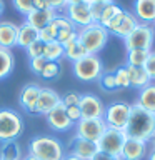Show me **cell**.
<instances>
[{"label":"cell","instance_id":"12","mask_svg":"<svg viewBox=\"0 0 155 160\" xmlns=\"http://www.w3.org/2000/svg\"><path fill=\"white\" fill-rule=\"evenodd\" d=\"M98 152V145L90 140H85L82 137H75L70 142V155L77 157L80 160H90L95 153Z\"/></svg>","mask_w":155,"mask_h":160},{"label":"cell","instance_id":"13","mask_svg":"<svg viewBox=\"0 0 155 160\" xmlns=\"http://www.w3.org/2000/svg\"><path fill=\"white\" fill-rule=\"evenodd\" d=\"M45 117H47L48 127L57 130V132H65V130H68L73 125L70 122V118L67 117V110H65V105L62 102H60L53 110H50Z\"/></svg>","mask_w":155,"mask_h":160},{"label":"cell","instance_id":"41","mask_svg":"<svg viewBox=\"0 0 155 160\" xmlns=\"http://www.w3.org/2000/svg\"><path fill=\"white\" fill-rule=\"evenodd\" d=\"M78 102H80V93H77V92H68V93L62 98V103L65 105V107L78 105Z\"/></svg>","mask_w":155,"mask_h":160},{"label":"cell","instance_id":"36","mask_svg":"<svg viewBox=\"0 0 155 160\" xmlns=\"http://www.w3.org/2000/svg\"><path fill=\"white\" fill-rule=\"evenodd\" d=\"M12 2L17 12H20L22 15H27L33 10V0H12Z\"/></svg>","mask_w":155,"mask_h":160},{"label":"cell","instance_id":"52","mask_svg":"<svg viewBox=\"0 0 155 160\" xmlns=\"http://www.w3.org/2000/svg\"><path fill=\"white\" fill-rule=\"evenodd\" d=\"M152 143H153V147H155V137L152 138Z\"/></svg>","mask_w":155,"mask_h":160},{"label":"cell","instance_id":"18","mask_svg":"<svg viewBox=\"0 0 155 160\" xmlns=\"http://www.w3.org/2000/svg\"><path fill=\"white\" fill-rule=\"evenodd\" d=\"M57 17V12L52 8H45V10H32L30 13L25 15V22L30 23L33 28L42 30Z\"/></svg>","mask_w":155,"mask_h":160},{"label":"cell","instance_id":"6","mask_svg":"<svg viewBox=\"0 0 155 160\" xmlns=\"http://www.w3.org/2000/svg\"><path fill=\"white\" fill-rule=\"evenodd\" d=\"M103 72V63L98 55H87L80 58L78 62H73V73L82 82H93Z\"/></svg>","mask_w":155,"mask_h":160},{"label":"cell","instance_id":"22","mask_svg":"<svg viewBox=\"0 0 155 160\" xmlns=\"http://www.w3.org/2000/svg\"><path fill=\"white\" fill-rule=\"evenodd\" d=\"M135 103H137L138 107L145 108L147 112L155 113V83H148L147 87L140 88Z\"/></svg>","mask_w":155,"mask_h":160},{"label":"cell","instance_id":"17","mask_svg":"<svg viewBox=\"0 0 155 160\" xmlns=\"http://www.w3.org/2000/svg\"><path fill=\"white\" fill-rule=\"evenodd\" d=\"M60 102H62V97L53 88H42L40 90V95H38V100H37V113L47 115Z\"/></svg>","mask_w":155,"mask_h":160},{"label":"cell","instance_id":"2","mask_svg":"<svg viewBox=\"0 0 155 160\" xmlns=\"http://www.w3.org/2000/svg\"><path fill=\"white\" fill-rule=\"evenodd\" d=\"M28 155H33L38 160H62L65 157V150L58 138L37 135L28 143Z\"/></svg>","mask_w":155,"mask_h":160},{"label":"cell","instance_id":"49","mask_svg":"<svg viewBox=\"0 0 155 160\" xmlns=\"http://www.w3.org/2000/svg\"><path fill=\"white\" fill-rule=\"evenodd\" d=\"M62 160H80V158H77V157H73V155H67V157H63Z\"/></svg>","mask_w":155,"mask_h":160},{"label":"cell","instance_id":"31","mask_svg":"<svg viewBox=\"0 0 155 160\" xmlns=\"http://www.w3.org/2000/svg\"><path fill=\"white\" fill-rule=\"evenodd\" d=\"M118 10H120V7H118L115 2H113V3H107V5L103 7V10H102V13H100V18H98L97 23H100V25L105 28V25L110 22V18H112L113 15L118 12Z\"/></svg>","mask_w":155,"mask_h":160},{"label":"cell","instance_id":"3","mask_svg":"<svg viewBox=\"0 0 155 160\" xmlns=\"http://www.w3.org/2000/svg\"><path fill=\"white\" fill-rule=\"evenodd\" d=\"M108 35L110 33L107 32V28H103L97 22H93V23H90L87 27L78 30V40L82 42V45L88 52V55H97L107 45Z\"/></svg>","mask_w":155,"mask_h":160},{"label":"cell","instance_id":"29","mask_svg":"<svg viewBox=\"0 0 155 160\" xmlns=\"http://www.w3.org/2000/svg\"><path fill=\"white\" fill-rule=\"evenodd\" d=\"M57 35H58V28L55 27L53 20H52V22H50L45 28L38 30V40H42L43 43L55 42V40H57Z\"/></svg>","mask_w":155,"mask_h":160},{"label":"cell","instance_id":"47","mask_svg":"<svg viewBox=\"0 0 155 160\" xmlns=\"http://www.w3.org/2000/svg\"><path fill=\"white\" fill-rule=\"evenodd\" d=\"M147 160H155V147H152V150L147 155Z\"/></svg>","mask_w":155,"mask_h":160},{"label":"cell","instance_id":"7","mask_svg":"<svg viewBox=\"0 0 155 160\" xmlns=\"http://www.w3.org/2000/svg\"><path fill=\"white\" fill-rule=\"evenodd\" d=\"M125 140H127V133H125V130H117V128L107 127V130H105L103 135L100 137L97 145H98L100 152L113 155V157H120Z\"/></svg>","mask_w":155,"mask_h":160},{"label":"cell","instance_id":"20","mask_svg":"<svg viewBox=\"0 0 155 160\" xmlns=\"http://www.w3.org/2000/svg\"><path fill=\"white\" fill-rule=\"evenodd\" d=\"M37 40H38V30L37 28H33L27 22L18 25V32H17V45L18 47L27 48L28 45H32Z\"/></svg>","mask_w":155,"mask_h":160},{"label":"cell","instance_id":"16","mask_svg":"<svg viewBox=\"0 0 155 160\" xmlns=\"http://www.w3.org/2000/svg\"><path fill=\"white\" fill-rule=\"evenodd\" d=\"M138 23L152 25L155 20V0H133V12Z\"/></svg>","mask_w":155,"mask_h":160},{"label":"cell","instance_id":"10","mask_svg":"<svg viewBox=\"0 0 155 160\" xmlns=\"http://www.w3.org/2000/svg\"><path fill=\"white\" fill-rule=\"evenodd\" d=\"M63 12H65V17H67L78 30L87 27L90 23H93L92 13H90V3H87V2L68 3Z\"/></svg>","mask_w":155,"mask_h":160},{"label":"cell","instance_id":"34","mask_svg":"<svg viewBox=\"0 0 155 160\" xmlns=\"http://www.w3.org/2000/svg\"><path fill=\"white\" fill-rule=\"evenodd\" d=\"M125 13H127V10L120 8L118 12L115 13V15H113L112 18H110V22H108L107 25H105V28H107V32H108V33H113L115 30L118 28V25L122 23V20L125 18Z\"/></svg>","mask_w":155,"mask_h":160},{"label":"cell","instance_id":"27","mask_svg":"<svg viewBox=\"0 0 155 160\" xmlns=\"http://www.w3.org/2000/svg\"><path fill=\"white\" fill-rule=\"evenodd\" d=\"M65 55V48L63 45H60L58 42H50L45 43V50H43V58L47 62H58Z\"/></svg>","mask_w":155,"mask_h":160},{"label":"cell","instance_id":"21","mask_svg":"<svg viewBox=\"0 0 155 160\" xmlns=\"http://www.w3.org/2000/svg\"><path fill=\"white\" fill-rule=\"evenodd\" d=\"M128 72V77H130V87H135V88H143L147 87L148 83H152L150 80L147 70L143 67H132V65H125Z\"/></svg>","mask_w":155,"mask_h":160},{"label":"cell","instance_id":"1","mask_svg":"<svg viewBox=\"0 0 155 160\" xmlns=\"http://www.w3.org/2000/svg\"><path fill=\"white\" fill-rule=\"evenodd\" d=\"M125 133L130 138H137L142 142H152L155 137V113L147 112L137 103L130 105V117L125 127Z\"/></svg>","mask_w":155,"mask_h":160},{"label":"cell","instance_id":"54","mask_svg":"<svg viewBox=\"0 0 155 160\" xmlns=\"http://www.w3.org/2000/svg\"><path fill=\"white\" fill-rule=\"evenodd\" d=\"M0 160H2V158H0Z\"/></svg>","mask_w":155,"mask_h":160},{"label":"cell","instance_id":"28","mask_svg":"<svg viewBox=\"0 0 155 160\" xmlns=\"http://www.w3.org/2000/svg\"><path fill=\"white\" fill-rule=\"evenodd\" d=\"M152 50H127V65L132 67H143Z\"/></svg>","mask_w":155,"mask_h":160},{"label":"cell","instance_id":"4","mask_svg":"<svg viewBox=\"0 0 155 160\" xmlns=\"http://www.w3.org/2000/svg\"><path fill=\"white\" fill-rule=\"evenodd\" d=\"M23 132L22 117L10 108H0V142L18 138Z\"/></svg>","mask_w":155,"mask_h":160},{"label":"cell","instance_id":"26","mask_svg":"<svg viewBox=\"0 0 155 160\" xmlns=\"http://www.w3.org/2000/svg\"><path fill=\"white\" fill-rule=\"evenodd\" d=\"M0 158L2 160H22V148L15 140L3 142L0 148Z\"/></svg>","mask_w":155,"mask_h":160},{"label":"cell","instance_id":"14","mask_svg":"<svg viewBox=\"0 0 155 160\" xmlns=\"http://www.w3.org/2000/svg\"><path fill=\"white\" fill-rule=\"evenodd\" d=\"M40 90H42V87L37 83H28L20 90L18 102L22 105V108H25L28 113H37V100H38Z\"/></svg>","mask_w":155,"mask_h":160},{"label":"cell","instance_id":"9","mask_svg":"<svg viewBox=\"0 0 155 160\" xmlns=\"http://www.w3.org/2000/svg\"><path fill=\"white\" fill-rule=\"evenodd\" d=\"M105 130H107V123L103 118H82L77 123V137L97 143Z\"/></svg>","mask_w":155,"mask_h":160},{"label":"cell","instance_id":"38","mask_svg":"<svg viewBox=\"0 0 155 160\" xmlns=\"http://www.w3.org/2000/svg\"><path fill=\"white\" fill-rule=\"evenodd\" d=\"M45 63H47V60L43 57H35V58H28V65H30V70L35 73V75H40L42 73V70L45 67Z\"/></svg>","mask_w":155,"mask_h":160},{"label":"cell","instance_id":"11","mask_svg":"<svg viewBox=\"0 0 155 160\" xmlns=\"http://www.w3.org/2000/svg\"><path fill=\"white\" fill-rule=\"evenodd\" d=\"M78 108L82 113V118H103L105 113V105L97 95L85 93L80 95Z\"/></svg>","mask_w":155,"mask_h":160},{"label":"cell","instance_id":"15","mask_svg":"<svg viewBox=\"0 0 155 160\" xmlns=\"http://www.w3.org/2000/svg\"><path fill=\"white\" fill-rule=\"evenodd\" d=\"M145 155H147V143L142 142V140L127 137V140L123 143V148H122V153H120V158L122 160H142Z\"/></svg>","mask_w":155,"mask_h":160},{"label":"cell","instance_id":"32","mask_svg":"<svg viewBox=\"0 0 155 160\" xmlns=\"http://www.w3.org/2000/svg\"><path fill=\"white\" fill-rule=\"evenodd\" d=\"M58 75H60V63L58 62H47L43 70H42V73H40V77L52 80V78H57Z\"/></svg>","mask_w":155,"mask_h":160},{"label":"cell","instance_id":"5","mask_svg":"<svg viewBox=\"0 0 155 160\" xmlns=\"http://www.w3.org/2000/svg\"><path fill=\"white\" fill-rule=\"evenodd\" d=\"M155 40V28L153 25L148 23H138L137 27L133 28V32L128 35V37L123 38L125 48L127 50H152Z\"/></svg>","mask_w":155,"mask_h":160},{"label":"cell","instance_id":"43","mask_svg":"<svg viewBox=\"0 0 155 160\" xmlns=\"http://www.w3.org/2000/svg\"><path fill=\"white\" fill-rule=\"evenodd\" d=\"M103 7H105V5H102V3H90V13H92L93 22H98L100 13H102Z\"/></svg>","mask_w":155,"mask_h":160},{"label":"cell","instance_id":"8","mask_svg":"<svg viewBox=\"0 0 155 160\" xmlns=\"http://www.w3.org/2000/svg\"><path fill=\"white\" fill-rule=\"evenodd\" d=\"M130 117V103L127 102H113L108 107H105L103 120L110 128L125 130Z\"/></svg>","mask_w":155,"mask_h":160},{"label":"cell","instance_id":"25","mask_svg":"<svg viewBox=\"0 0 155 160\" xmlns=\"http://www.w3.org/2000/svg\"><path fill=\"white\" fill-rule=\"evenodd\" d=\"M65 55L63 57H67L68 60H72V62H78L80 58H83V57H87L88 52L85 50V47L82 45V42L77 38V40H73V42H70L68 45H65Z\"/></svg>","mask_w":155,"mask_h":160},{"label":"cell","instance_id":"51","mask_svg":"<svg viewBox=\"0 0 155 160\" xmlns=\"http://www.w3.org/2000/svg\"><path fill=\"white\" fill-rule=\"evenodd\" d=\"M2 12H3V2L0 0V13H2Z\"/></svg>","mask_w":155,"mask_h":160},{"label":"cell","instance_id":"46","mask_svg":"<svg viewBox=\"0 0 155 160\" xmlns=\"http://www.w3.org/2000/svg\"><path fill=\"white\" fill-rule=\"evenodd\" d=\"M87 3H102V5H107V3H113V0H87Z\"/></svg>","mask_w":155,"mask_h":160},{"label":"cell","instance_id":"35","mask_svg":"<svg viewBox=\"0 0 155 160\" xmlns=\"http://www.w3.org/2000/svg\"><path fill=\"white\" fill-rule=\"evenodd\" d=\"M27 55L28 58H35V57H43V50H45V43L42 40H37V42H33L32 45H28L27 48Z\"/></svg>","mask_w":155,"mask_h":160},{"label":"cell","instance_id":"48","mask_svg":"<svg viewBox=\"0 0 155 160\" xmlns=\"http://www.w3.org/2000/svg\"><path fill=\"white\" fill-rule=\"evenodd\" d=\"M22 160H38V158L33 157V155H27V157H22Z\"/></svg>","mask_w":155,"mask_h":160},{"label":"cell","instance_id":"44","mask_svg":"<svg viewBox=\"0 0 155 160\" xmlns=\"http://www.w3.org/2000/svg\"><path fill=\"white\" fill-rule=\"evenodd\" d=\"M90 160H122V158H120V157H113V155H108V153H103V152H100V150H98V152L95 153Z\"/></svg>","mask_w":155,"mask_h":160},{"label":"cell","instance_id":"30","mask_svg":"<svg viewBox=\"0 0 155 160\" xmlns=\"http://www.w3.org/2000/svg\"><path fill=\"white\" fill-rule=\"evenodd\" d=\"M98 83L102 90L105 92H113V90H117V83H115V73L113 72H102V75L98 77Z\"/></svg>","mask_w":155,"mask_h":160},{"label":"cell","instance_id":"42","mask_svg":"<svg viewBox=\"0 0 155 160\" xmlns=\"http://www.w3.org/2000/svg\"><path fill=\"white\" fill-rule=\"evenodd\" d=\"M47 3H48V7L55 10V12H58V10H65L67 8V0H47Z\"/></svg>","mask_w":155,"mask_h":160},{"label":"cell","instance_id":"50","mask_svg":"<svg viewBox=\"0 0 155 160\" xmlns=\"http://www.w3.org/2000/svg\"><path fill=\"white\" fill-rule=\"evenodd\" d=\"M75 2H87V0H67V3H75Z\"/></svg>","mask_w":155,"mask_h":160},{"label":"cell","instance_id":"39","mask_svg":"<svg viewBox=\"0 0 155 160\" xmlns=\"http://www.w3.org/2000/svg\"><path fill=\"white\" fill-rule=\"evenodd\" d=\"M65 110H67V117L70 118V122H72V123H78L80 120H82V113H80L78 105H72V107H65Z\"/></svg>","mask_w":155,"mask_h":160},{"label":"cell","instance_id":"40","mask_svg":"<svg viewBox=\"0 0 155 160\" xmlns=\"http://www.w3.org/2000/svg\"><path fill=\"white\" fill-rule=\"evenodd\" d=\"M143 68L147 70L150 80H155V52H150L147 62H145V65H143Z\"/></svg>","mask_w":155,"mask_h":160},{"label":"cell","instance_id":"33","mask_svg":"<svg viewBox=\"0 0 155 160\" xmlns=\"http://www.w3.org/2000/svg\"><path fill=\"white\" fill-rule=\"evenodd\" d=\"M115 83H117V88H128L130 87V77L128 72L125 67H120L115 70Z\"/></svg>","mask_w":155,"mask_h":160},{"label":"cell","instance_id":"24","mask_svg":"<svg viewBox=\"0 0 155 160\" xmlns=\"http://www.w3.org/2000/svg\"><path fill=\"white\" fill-rule=\"evenodd\" d=\"M15 60H13V53L8 48H2L0 47V80L7 78L13 70Z\"/></svg>","mask_w":155,"mask_h":160},{"label":"cell","instance_id":"53","mask_svg":"<svg viewBox=\"0 0 155 160\" xmlns=\"http://www.w3.org/2000/svg\"><path fill=\"white\" fill-rule=\"evenodd\" d=\"M152 25H153V28H155V20H153V23H152Z\"/></svg>","mask_w":155,"mask_h":160},{"label":"cell","instance_id":"45","mask_svg":"<svg viewBox=\"0 0 155 160\" xmlns=\"http://www.w3.org/2000/svg\"><path fill=\"white\" fill-rule=\"evenodd\" d=\"M45 8H50L47 0H33V10H45Z\"/></svg>","mask_w":155,"mask_h":160},{"label":"cell","instance_id":"19","mask_svg":"<svg viewBox=\"0 0 155 160\" xmlns=\"http://www.w3.org/2000/svg\"><path fill=\"white\" fill-rule=\"evenodd\" d=\"M17 32H18L17 23L10 22V20L0 22V47L10 50L13 45H17Z\"/></svg>","mask_w":155,"mask_h":160},{"label":"cell","instance_id":"23","mask_svg":"<svg viewBox=\"0 0 155 160\" xmlns=\"http://www.w3.org/2000/svg\"><path fill=\"white\" fill-rule=\"evenodd\" d=\"M138 25V20L135 18V15L132 12H127L125 13V18L122 20V23L118 25V28L113 32L115 37H118V38H125V37H128L130 33L133 32V28Z\"/></svg>","mask_w":155,"mask_h":160},{"label":"cell","instance_id":"37","mask_svg":"<svg viewBox=\"0 0 155 160\" xmlns=\"http://www.w3.org/2000/svg\"><path fill=\"white\" fill-rule=\"evenodd\" d=\"M53 23H55V27L58 28V32L60 30H73V28H77L67 17H65V15H57V17L53 18Z\"/></svg>","mask_w":155,"mask_h":160}]
</instances>
